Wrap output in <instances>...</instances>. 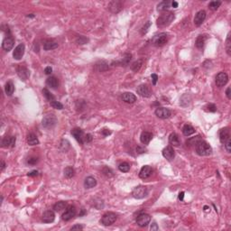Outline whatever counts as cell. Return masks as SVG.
<instances>
[{
	"mask_svg": "<svg viewBox=\"0 0 231 231\" xmlns=\"http://www.w3.org/2000/svg\"><path fill=\"white\" fill-rule=\"evenodd\" d=\"M54 219H55V214L52 210L45 211L43 214V217H42V220L44 223H51V222H53Z\"/></svg>",
	"mask_w": 231,
	"mask_h": 231,
	"instance_id": "ffe728a7",
	"label": "cell"
},
{
	"mask_svg": "<svg viewBox=\"0 0 231 231\" xmlns=\"http://www.w3.org/2000/svg\"><path fill=\"white\" fill-rule=\"evenodd\" d=\"M58 47V44L57 42H55L54 40L48 39L44 43V49L45 51H50V50H54Z\"/></svg>",
	"mask_w": 231,
	"mask_h": 231,
	"instance_id": "603a6c76",
	"label": "cell"
},
{
	"mask_svg": "<svg viewBox=\"0 0 231 231\" xmlns=\"http://www.w3.org/2000/svg\"><path fill=\"white\" fill-rule=\"evenodd\" d=\"M151 221V216L145 213H142L140 215L137 216L136 218V223L139 227H146Z\"/></svg>",
	"mask_w": 231,
	"mask_h": 231,
	"instance_id": "52a82bcc",
	"label": "cell"
},
{
	"mask_svg": "<svg viewBox=\"0 0 231 231\" xmlns=\"http://www.w3.org/2000/svg\"><path fill=\"white\" fill-rule=\"evenodd\" d=\"M27 143L30 145H36L39 144V140H38L37 136L34 134L31 133L27 135Z\"/></svg>",
	"mask_w": 231,
	"mask_h": 231,
	"instance_id": "f546056e",
	"label": "cell"
},
{
	"mask_svg": "<svg viewBox=\"0 0 231 231\" xmlns=\"http://www.w3.org/2000/svg\"><path fill=\"white\" fill-rule=\"evenodd\" d=\"M72 230H75V229H79V230H81V229H83V226H81V225H79V224H78V225H75V226H73L72 229H71Z\"/></svg>",
	"mask_w": 231,
	"mask_h": 231,
	"instance_id": "816d5d0a",
	"label": "cell"
},
{
	"mask_svg": "<svg viewBox=\"0 0 231 231\" xmlns=\"http://www.w3.org/2000/svg\"><path fill=\"white\" fill-rule=\"evenodd\" d=\"M92 135H90V134H87V135H85V136H84V142L85 143H89V142H91L92 141Z\"/></svg>",
	"mask_w": 231,
	"mask_h": 231,
	"instance_id": "c3c4849f",
	"label": "cell"
},
{
	"mask_svg": "<svg viewBox=\"0 0 231 231\" xmlns=\"http://www.w3.org/2000/svg\"><path fill=\"white\" fill-rule=\"evenodd\" d=\"M152 173H153V169L148 165H145V166L142 167V169L139 173V177L141 179L145 180V179L149 178L152 175Z\"/></svg>",
	"mask_w": 231,
	"mask_h": 231,
	"instance_id": "2e32d148",
	"label": "cell"
},
{
	"mask_svg": "<svg viewBox=\"0 0 231 231\" xmlns=\"http://www.w3.org/2000/svg\"><path fill=\"white\" fill-rule=\"evenodd\" d=\"M136 151H137L139 154H142V153H144V152H145V150H144V149H142V148H141V147H139V146L136 148Z\"/></svg>",
	"mask_w": 231,
	"mask_h": 231,
	"instance_id": "94428289",
	"label": "cell"
},
{
	"mask_svg": "<svg viewBox=\"0 0 231 231\" xmlns=\"http://www.w3.org/2000/svg\"><path fill=\"white\" fill-rule=\"evenodd\" d=\"M163 155L168 161H172L175 156V151L173 150L172 146H167L163 150Z\"/></svg>",
	"mask_w": 231,
	"mask_h": 231,
	"instance_id": "ac0fdd59",
	"label": "cell"
},
{
	"mask_svg": "<svg viewBox=\"0 0 231 231\" xmlns=\"http://www.w3.org/2000/svg\"><path fill=\"white\" fill-rule=\"evenodd\" d=\"M195 148H196V153L201 156H208V155H210L212 153V149L210 145L203 140L200 141L195 146Z\"/></svg>",
	"mask_w": 231,
	"mask_h": 231,
	"instance_id": "7a4b0ae2",
	"label": "cell"
},
{
	"mask_svg": "<svg viewBox=\"0 0 231 231\" xmlns=\"http://www.w3.org/2000/svg\"><path fill=\"white\" fill-rule=\"evenodd\" d=\"M42 124H43V127L44 128L51 129L56 126V124H57V118H56V117L54 115L48 114V115H46L43 118Z\"/></svg>",
	"mask_w": 231,
	"mask_h": 231,
	"instance_id": "3957f363",
	"label": "cell"
},
{
	"mask_svg": "<svg viewBox=\"0 0 231 231\" xmlns=\"http://www.w3.org/2000/svg\"><path fill=\"white\" fill-rule=\"evenodd\" d=\"M152 80H153V85H155L157 80H158V76L156 74H152Z\"/></svg>",
	"mask_w": 231,
	"mask_h": 231,
	"instance_id": "db71d44e",
	"label": "cell"
},
{
	"mask_svg": "<svg viewBox=\"0 0 231 231\" xmlns=\"http://www.w3.org/2000/svg\"><path fill=\"white\" fill-rule=\"evenodd\" d=\"M117 220V215L113 212H107L105 213L101 218V224L104 226H110Z\"/></svg>",
	"mask_w": 231,
	"mask_h": 231,
	"instance_id": "5b68a950",
	"label": "cell"
},
{
	"mask_svg": "<svg viewBox=\"0 0 231 231\" xmlns=\"http://www.w3.org/2000/svg\"><path fill=\"white\" fill-rule=\"evenodd\" d=\"M102 173L106 175V176H107V177H111V176H113V172L109 169V168H107V167H105L104 169L102 170Z\"/></svg>",
	"mask_w": 231,
	"mask_h": 231,
	"instance_id": "7bdbcfd3",
	"label": "cell"
},
{
	"mask_svg": "<svg viewBox=\"0 0 231 231\" xmlns=\"http://www.w3.org/2000/svg\"><path fill=\"white\" fill-rule=\"evenodd\" d=\"M183 198H184V192L182 191V192H180V194H179V200L180 201H183Z\"/></svg>",
	"mask_w": 231,
	"mask_h": 231,
	"instance_id": "91938a15",
	"label": "cell"
},
{
	"mask_svg": "<svg viewBox=\"0 0 231 231\" xmlns=\"http://www.w3.org/2000/svg\"><path fill=\"white\" fill-rule=\"evenodd\" d=\"M221 5L220 1H212L208 4V8L212 11H216Z\"/></svg>",
	"mask_w": 231,
	"mask_h": 231,
	"instance_id": "f35d334b",
	"label": "cell"
},
{
	"mask_svg": "<svg viewBox=\"0 0 231 231\" xmlns=\"http://www.w3.org/2000/svg\"><path fill=\"white\" fill-rule=\"evenodd\" d=\"M43 94H44V96L45 97V99L48 100L50 102L55 100H54V96L51 94V92H50L47 89H43Z\"/></svg>",
	"mask_w": 231,
	"mask_h": 231,
	"instance_id": "ab89813d",
	"label": "cell"
},
{
	"mask_svg": "<svg viewBox=\"0 0 231 231\" xmlns=\"http://www.w3.org/2000/svg\"><path fill=\"white\" fill-rule=\"evenodd\" d=\"M208 208H208V206H205V207H204V211H208Z\"/></svg>",
	"mask_w": 231,
	"mask_h": 231,
	"instance_id": "be15d7a7",
	"label": "cell"
},
{
	"mask_svg": "<svg viewBox=\"0 0 231 231\" xmlns=\"http://www.w3.org/2000/svg\"><path fill=\"white\" fill-rule=\"evenodd\" d=\"M46 85L48 87H50L51 89H56L59 85V82H58V79L57 78L54 77V76H51L49 77L47 79H46Z\"/></svg>",
	"mask_w": 231,
	"mask_h": 231,
	"instance_id": "f1b7e54d",
	"label": "cell"
},
{
	"mask_svg": "<svg viewBox=\"0 0 231 231\" xmlns=\"http://www.w3.org/2000/svg\"><path fill=\"white\" fill-rule=\"evenodd\" d=\"M167 40H168V35L166 33H161L157 35H155L153 39V43L155 46L157 47H161V46H163L166 43H167Z\"/></svg>",
	"mask_w": 231,
	"mask_h": 231,
	"instance_id": "8992f818",
	"label": "cell"
},
{
	"mask_svg": "<svg viewBox=\"0 0 231 231\" xmlns=\"http://www.w3.org/2000/svg\"><path fill=\"white\" fill-rule=\"evenodd\" d=\"M108 7H109L110 11H111L112 13H117V12H119V11L121 10L122 5H121V3H120L119 1H112V2L109 4Z\"/></svg>",
	"mask_w": 231,
	"mask_h": 231,
	"instance_id": "d4e9b609",
	"label": "cell"
},
{
	"mask_svg": "<svg viewBox=\"0 0 231 231\" xmlns=\"http://www.w3.org/2000/svg\"><path fill=\"white\" fill-rule=\"evenodd\" d=\"M96 185H97V180L92 176L87 177L84 180V187L86 189H91V188L95 187Z\"/></svg>",
	"mask_w": 231,
	"mask_h": 231,
	"instance_id": "484cf974",
	"label": "cell"
},
{
	"mask_svg": "<svg viewBox=\"0 0 231 231\" xmlns=\"http://www.w3.org/2000/svg\"><path fill=\"white\" fill-rule=\"evenodd\" d=\"M172 5V2L170 1H163L161 2L158 5H157V10L161 11V12H165L167 11Z\"/></svg>",
	"mask_w": 231,
	"mask_h": 231,
	"instance_id": "83f0119b",
	"label": "cell"
},
{
	"mask_svg": "<svg viewBox=\"0 0 231 231\" xmlns=\"http://www.w3.org/2000/svg\"><path fill=\"white\" fill-rule=\"evenodd\" d=\"M150 26H151V22H150V21H148V22L145 25V26L142 28V34H144V33H147L148 28L150 27Z\"/></svg>",
	"mask_w": 231,
	"mask_h": 231,
	"instance_id": "7dc6e473",
	"label": "cell"
},
{
	"mask_svg": "<svg viewBox=\"0 0 231 231\" xmlns=\"http://www.w3.org/2000/svg\"><path fill=\"white\" fill-rule=\"evenodd\" d=\"M229 81V76L226 72H219L217 76H216V84L218 87L221 88V87H224Z\"/></svg>",
	"mask_w": 231,
	"mask_h": 231,
	"instance_id": "9c48e42d",
	"label": "cell"
},
{
	"mask_svg": "<svg viewBox=\"0 0 231 231\" xmlns=\"http://www.w3.org/2000/svg\"><path fill=\"white\" fill-rule=\"evenodd\" d=\"M230 138V132L229 128H223L220 130L219 132V140L222 144H225V142H227L229 139Z\"/></svg>",
	"mask_w": 231,
	"mask_h": 231,
	"instance_id": "44dd1931",
	"label": "cell"
},
{
	"mask_svg": "<svg viewBox=\"0 0 231 231\" xmlns=\"http://www.w3.org/2000/svg\"><path fill=\"white\" fill-rule=\"evenodd\" d=\"M74 173H75L74 169L72 166H68L64 169V175L67 178H72L74 176Z\"/></svg>",
	"mask_w": 231,
	"mask_h": 231,
	"instance_id": "d590c367",
	"label": "cell"
},
{
	"mask_svg": "<svg viewBox=\"0 0 231 231\" xmlns=\"http://www.w3.org/2000/svg\"><path fill=\"white\" fill-rule=\"evenodd\" d=\"M17 74H18V76L21 78L23 80H26L28 77L30 76V72H29V71L27 70V68L25 67V66H22V65H19L18 67H17Z\"/></svg>",
	"mask_w": 231,
	"mask_h": 231,
	"instance_id": "d6986e66",
	"label": "cell"
},
{
	"mask_svg": "<svg viewBox=\"0 0 231 231\" xmlns=\"http://www.w3.org/2000/svg\"><path fill=\"white\" fill-rule=\"evenodd\" d=\"M152 138H153L152 133L147 132V131H144V132L141 134V136H140L141 143L144 144V145H148V144L150 143V141L152 140Z\"/></svg>",
	"mask_w": 231,
	"mask_h": 231,
	"instance_id": "7402d4cb",
	"label": "cell"
},
{
	"mask_svg": "<svg viewBox=\"0 0 231 231\" xmlns=\"http://www.w3.org/2000/svg\"><path fill=\"white\" fill-rule=\"evenodd\" d=\"M155 115L162 119H166L171 117V111L166 107H157L155 110Z\"/></svg>",
	"mask_w": 231,
	"mask_h": 231,
	"instance_id": "7c38bea8",
	"label": "cell"
},
{
	"mask_svg": "<svg viewBox=\"0 0 231 231\" xmlns=\"http://www.w3.org/2000/svg\"><path fill=\"white\" fill-rule=\"evenodd\" d=\"M148 194V190L146 187L145 186H138V187H135L132 192V195L134 198L137 199V200H140V199H144L145 197H146Z\"/></svg>",
	"mask_w": 231,
	"mask_h": 231,
	"instance_id": "277c9868",
	"label": "cell"
},
{
	"mask_svg": "<svg viewBox=\"0 0 231 231\" xmlns=\"http://www.w3.org/2000/svg\"><path fill=\"white\" fill-rule=\"evenodd\" d=\"M201 140H202L201 136V135H197V136H195V137L190 138V139L186 142V144H187L188 146H196L197 144H198L200 141H201Z\"/></svg>",
	"mask_w": 231,
	"mask_h": 231,
	"instance_id": "836d02e7",
	"label": "cell"
},
{
	"mask_svg": "<svg viewBox=\"0 0 231 231\" xmlns=\"http://www.w3.org/2000/svg\"><path fill=\"white\" fill-rule=\"evenodd\" d=\"M142 65H143V60H138V61H135V62L132 64L131 69H132L134 72H138V71L141 69Z\"/></svg>",
	"mask_w": 231,
	"mask_h": 231,
	"instance_id": "74e56055",
	"label": "cell"
},
{
	"mask_svg": "<svg viewBox=\"0 0 231 231\" xmlns=\"http://www.w3.org/2000/svg\"><path fill=\"white\" fill-rule=\"evenodd\" d=\"M195 133V129L193 127H191V125H185L183 128H182V134L185 135V136H190L191 135L194 134Z\"/></svg>",
	"mask_w": 231,
	"mask_h": 231,
	"instance_id": "1f68e13d",
	"label": "cell"
},
{
	"mask_svg": "<svg viewBox=\"0 0 231 231\" xmlns=\"http://www.w3.org/2000/svg\"><path fill=\"white\" fill-rule=\"evenodd\" d=\"M51 72H52V69H51V67H50V66H48V67H46L44 69V73L46 75H50L51 73Z\"/></svg>",
	"mask_w": 231,
	"mask_h": 231,
	"instance_id": "f907efd6",
	"label": "cell"
},
{
	"mask_svg": "<svg viewBox=\"0 0 231 231\" xmlns=\"http://www.w3.org/2000/svg\"><path fill=\"white\" fill-rule=\"evenodd\" d=\"M25 50H26L25 44H20L19 45H17V46L15 48V51L13 52V57H14V59H16V60H21L22 57H23L24 54H25Z\"/></svg>",
	"mask_w": 231,
	"mask_h": 231,
	"instance_id": "5bb4252c",
	"label": "cell"
},
{
	"mask_svg": "<svg viewBox=\"0 0 231 231\" xmlns=\"http://www.w3.org/2000/svg\"><path fill=\"white\" fill-rule=\"evenodd\" d=\"M230 88L229 87L228 89H227V91H226V95H227V97H228V99L229 100H230L231 99V96H230Z\"/></svg>",
	"mask_w": 231,
	"mask_h": 231,
	"instance_id": "9f6ffc18",
	"label": "cell"
},
{
	"mask_svg": "<svg viewBox=\"0 0 231 231\" xmlns=\"http://www.w3.org/2000/svg\"><path fill=\"white\" fill-rule=\"evenodd\" d=\"M14 44H15V40L14 38L9 35V36H6L4 40H3V43H2V48L6 51H9L12 50V48L14 47Z\"/></svg>",
	"mask_w": 231,
	"mask_h": 231,
	"instance_id": "8fae6325",
	"label": "cell"
},
{
	"mask_svg": "<svg viewBox=\"0 0 231 231\" xmlns=\"http://www.w3.org/2000/svg\"><path fill=\"white\" fill-rule=\"evenodd\" d=\"M76 215V208L74 206L70 205L68 206L65 209V211L62 214V219L65 221H68L70 219H72L74 216Z\"/></svg>",
	"mask_w": 231,
	"mask_h": 231,
	"instance_id": "ba28073f",
	"label": "cell"
},
{
	"mask_svg": "<svg viewBox=\"0 0 231 231\" xmlns=\"http://www.w3.org/2000/svg\"><path fill=\"white\" fill-rule=\"evenodd\" d=\"M5 94L7 96H12L14 91H15V86L13 84L12 81H8L6 84H5Z\"/></svg>",
	"mask_w": 231,
	"mask_h": 231,
	"instance_id": "d6a6232c",
	"label": "cell"
},
{
	"mask_svg": "<svg viewBox=\"0 0 231 231\" xmlns=\"http://www.w3.org/2000/svg\"><path fill=\"white\" fill-rule=\"evenodd\" d=\"M72 135H73V137L77 140L79 144H83L84 143V133L83 131L79 128H73L72 130Z\"/></svg>",
	"mask_w": 231,
	"mask_h": 231,
	"instance_id": "9a60e30c",
	"label": "cell"
},
{
	"mask_svg": "<svg viewBox=\"0 0 231 231\" xmlns=\"http://www.w3.org/2000/svg\"><path fill=\"white\" fill-rule=\"evenodd\" d=\"M37 162H38V158H37V157H30V158H28V160H27V163H28L29 164H32V165L36 164Z\"/></svg>",
	"mask_w": 231,
	"mask_h": 231,
	"instance_id": "f6af8a7d",
	"label": "cell"
},
{
	"mask_svg": "<svg viewBox=\"0 0 231 231\" xmlns=\"http://www.w3.org/2000/svg\"><path fill=\"white\" fill-rule=\"evenodd\" d=\"M118 169L122 173H128L129 170H130V164H129L128 163H127V162H123V163H121L118 165Z\"/></svg>",
	"mask_w": 231,
	"mask_h": 231,
	"instance_id": "8d00e7d4",
	"label": "cell"
},
{
	"mask_svg": "<svg viewBox=\"0 0 231 231\" xmlns=\"http://www.w3.org/2000/svg\"><path fill=\"white\" fill-rule=\"evenodd\" d=\"M102 133L104 135H110V131H108V130H107V129L103 130Z\"/></svg>",
	"mask_w": 231,
	"mask_h": 231,
	"instance_id": "680465c9",
	"label": "cell"
},
{
	"mask_svg": "<svg viewBox=\"0 0 231 231\" xmlns=\"http://www.w3.org/2000/svg\"><path fill=\"white\" fill-rule=\"evenodd\" d=\"M51 106L53 107V108H55V109H62L63 108V105L61 104V102H59V101H57V100H53V101H51Z\"/></svg>",
	"mask_w": 231,
	"mask_h": 231,
	"instance_id": "b9f144b4",
	"label": "cell"
},
{
	"mask_svg": "<svg viewBox=\"0 0 231 231\" xmlns=\"http://www.w3.org/2000/svg\"><path fill=\"white\" fill-rule=\"evenodd\" d=\"M206 16H207V14H206V12L204 10L199 11L195 15V17H194V24H195V26H200L201 25H202V23L205 21Z\"/></svg>",
	"mask_w": 231,
	"mask_h": 231,
	"instance_id": "e0dca14e",
	"label": "cell"
},
{
	"mask_svg": "<svg viewBox=\"0 0 231 231\" xmlns=\"http://www.w3.org/2000/svg\"><path fill=\"white\" fill-rule=\"evenodd\" d=\"M27 175L30 176V177H34V176H37V175H38V172H37V171H32V172L28 173Z\"/></svg>",
	"mask_w": 231,
	"mask_h": 231,
	"instance_id": "f5cc1de1",
	"label": "cell"
},
{
	"mask_svg": "<svg viewBox=\"0 0 231 231\" xmlns=\"http://www.w3.org/2000/svg\"><path fill=\"white\" fill-rule=\"evenodd\" d=\"M231 42H230V33L228 34L227 40H226V51L229 55L231 54Z\"/></svg>",
	"mask_w": 231,
	"mask_h": 231,
	"instance_id": "60d3db41",
	"label": "cell"
},
{
	"mask_svg": "<svg viewBox=\"0 0 231 231\" xmlns=\"http://www.w3.org/2000/svg\"><path fill=\"white\" fill-rule=\"evenodd\" d=\"M68 203L66 201H59V202H56L54 206H53V209L57 212H60L61 210H65L66 208L68 207Z\"/></svg>",
	"mask_w": 231,
	"mask_h": 231,
	"instance_id": "4dcf8cb0",
	"label": "cell"
},
{
	"mask_svg": "<svg viewBox=\"0 0 231 231\" xmlns=\"http://www.w3.org/2000/svg\"><path fill=\"white\" fill-rule=\"evenodd\" d=\"M206 108H207V110L209 111V112H215V111L217 110V107H216L214 104H212V103L208 104V105L206 107Z\"/></svg>",
	"mask_w": 231,
	"mask_h": 231,
	"instance_id": "ee69618b",
	"label": "cell"
},
{
	"mask_svg": "<svg viewBox=\"0 0 231 231\" xmlns=\"http://www.w3.org/2000/svg\"><path fill=\"white\" fill-rule=\"evenodd\" d=\"M178 5H179V4H178L176 1H173V2H172V6H173V7H174V8L178 7Z\"/></svg>",
	"mask_w": 231,
	"mask_h": 231,
	"instance_id": "6f0895ef",
	"label": "cell"
},
{
	"mask_svg": "<svg viewBox=\"0 0 231 231\" xmlns=\"http://www.w3.org/2000/svg\"><path fill=\"white\" fill-rule=\"evenodd\" d=\"M5 167V162L2 160V161H1V170H4Z\"/></svg>",
	"mask_w": 231,
	"mask_h": 231,
	"instance_id": "6125c7cd",
	"label": "cell"
},
{
	"mask_svg": "<svg viewBox=\"0 0 231 231\" xmlns=\"http://www.w3.org/2000/svg\"><path fill=\"white\" fill-rule=\"evenodd\" d=\"M225 148H226V150H227V152L228 153H230L231 152V140L230 138L227 141V142H225Z\"/></svg>",
	"mask_w": 231,
	"mask_h": 231,
	"instance_id": "bcb514c9",
	"label": "cell"
},
{
	"mask_svg": "<svg viewBox=\"0 0 231 231\" xmlns=\"http://www.w3.org/2000/svg\"><path fill=\"white\" fill-rule=\"evenodd\" d=\"M173 19H174V14L173 13L169 12V11L163 12L157 19V26L161 27V28L168 26L173 21Z\"/></svg>",
	"mask_w": 231,
	"mask_h": 231,
	"instance_id": "6da1fadb",
	"label": "cell"
},
{
	"mask_svg": "<svg viewBox=\"0 0 231 231\" xmlns=\"http://www.w3.org/2000/svg\"><path fill=\"white\" fill-rule=\"evenodd\" d=\"M16 138L15 136H11V135H6L3 138L2 140V146L5 147V148H9V147H14L16 145Z\"/></svg>",
	"mask_w": 231,
	"mask_h": 231,
	"instance_id": "4fadbf2b",
	"label": "cell"
},
{
	"mask_svg": "<svg viewBox=\"0 0 231 231\" xmlns=\"http://www.w3.org/2000/svg\"><path fill=\"white\" fill-rule=\"evenodd\" d=\"M206 41V36L205 35H199L197 40H196V43H195V45L197 48L199 49H202L203 46H204V44H205Z\"/></svg>",
	"mask_w": 231,
	"mask_h": 231,
	"instance_id": "e575fe53",
	"label": "cell"
},
{
	"mask_svg": "<svg viewBox=\"0 0 231 231\" xmlns=\"http://www.w3.org/2000/svg\"><path fill=\"white\" fill-rule=\"evenodd\" d=\"M122 100L126 103L132 104V103H135L136 101V97L131 92H125L122 95Z\"/></svg>",
	"mask_w": 231,
	"mask_h": 231,
	"instance_id": "cb8c5ba5",
	"label": "cell"
},
{
	"mask_svg": "<svg viewBox=\"0 0 231 231\" xmlns=\"http://www.w3.org/2000/svg\"><path fill=\"white\" fill-rule=\"evenodd\" d=\"M86 42H88V39H86V38L83 37V36H80L77 40L78 44H84Z\"/></svg>",
	"mask_w": 231,
	"mask_h": 231,
	"instance_id": "681fc988",
	"label": "cell"
},
{
	"mask_svg": "<svg viewBox=\"0 0 231 231\" xmlns=\"http://www.w3.org/2000/svg\"><path fill=\"white\" fill-rule=\"evenodd\" d=\"M169 143L173 146H179L180 145V140L179 135L175 133H173L169 136Z\"/></svg>",
	"mask_w": 231,
	"mask_h": 231,
	"instance_id": "4316f807",
	"label": "cell"
},
{
	"mask_svg": "<svg viewBox=\"0 0 231 231\" xmlns=\"http://www.w3.org/2000/svg\"><path fill=\"white\" fill-rule=\"evenodd\" d=\"M150 229H151V230H158V229H159V228H158L157 224H156L155 222H154V223L152 224V226H151V228H150Z\"/></svg>",
	"mask_w": 231,
	"mask_h": 231,
	"instance_id": "11a10c76",
	"label": "cell"
},
{
	"mask_svg": "<svg viewBox=\"0 0 231 231\" xmlns=\"http://www.w3.org/2000/svg\"><path fill=\"white\" fill-rule=\"evenodd\" d=\"M136 91L141 97H144V98H149L152 95V91L146 84H142L138 86Z\"/></svg>",
	"mask_w": 231,
	"mask_h": 231,
	"instance_id": "30bf717a",
	"label": "cell"
}]
</instances>
